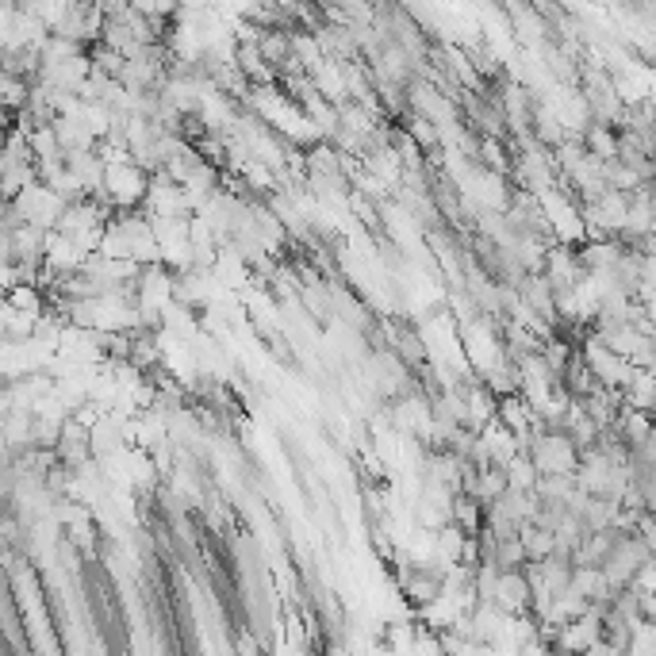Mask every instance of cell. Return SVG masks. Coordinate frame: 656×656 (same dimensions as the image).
I'll use <instances>...</instances> for the list:
<instances>
[{
  "label": "cell",
  "instance_id": "cell-1",
  "mask_svg": "<svg viewBox=\"0 0 656 656\" xmlns=\"http://www.w3.org/2000/svg\"><path fill=\"white\" fill-rule=\"evenodd\" d=\"M526 457L538 465L541 476H576L580 472V449L572 446V438L561 430H545L526 442Z\"/></svg>",
  "mask_w": 656,
  "mask_h": 656
},
{
  "label": "cell",
  "instance_id": "cell-2",
  "mask_svg": "<svg viewBox=\"0 0 656 656\" xmlns=\"http://www.w3.org/2000/svg\"><path fill=\"white\" fill-rule=\"evenodd\" d=\"M446 561L426 564V561H411L396 568V584L403 591V599L415 610L434 607L438 599H446Z\"/></svg>",
  "mask_w": 656,
  "mask_h": 656
},
{
  "label": "cell",
  "instance_id": "cell-3",
  "mask_svg": "<svg viewBox=\"0 0 656 656\" xmlns=\"http://www.w3.org/2000/svg\"><path fill=\"white\" fill-rule=\"evenodd\" d=\"M104 196L116 211H139L146 204V196H150V173L135 162L108 165Z\"/></svg>",
  "mask_w": 656,
  "mask_h": 656
},
{
  "label": "cell",
  "instance_id": "cell-4",
  "mask_svg": "<svg viewBox=\"0 0 656 656\" xmlns=\"http://www.w3.org/2000/svg\"><path fill=\"white\" fill-rule=\"evenodd\" d=\"M653 549L645 545V541L637 538V534H626V530H618V545H614V553H610V561L603 564V576L610 580V587H618V591H626V587L637 580V572L645 568V564H653Z\"/></svg>",
  "mask_w": 656,
  "mask_h": 656
},
{
  "label": "cell",
  "instance_id": "cell-5",
  "mask_svg": "<svg viewBox=\"0 0 656 656\" xmlns=\"http://www.w3.org/2000/svg\"><path fill=\"white\" fill-rule=\"evenodd\" d=\"M580 353H584L587 369L595 373L599 380V388H607V392H626L633 380V365L626 357H618V353H610L603 342H595L591 334H584V342H580Z\"/></svg>",
  "mask_w": 656,
  "mask_h": 656
},
{
  "label": "cell",
  "instance_id": "cell-6",
  "mask_svg": "<svg viewBox=\"0 0 656 656\" xmlns=\"http://www.w3.org/2000/svg\"><path fill=\"white\" fill-rule=\"evenodd\" d=\"M388 342H392V353H396L411 373H422L430 365V346H426V338L411 323H399V327L388 323Z\"/></svg>",
  "mask_w": 656,
  "mask_h": 656
},
{
  "label": "cell",
  "instance_id": "cell-7",
  "mask_svg": "<svg viewBox=\"0 0 656 656\" xmlns=\"http://www.w3.org/2000/svg\"><path fill=\"white\" fill-rule=\"evenodd\" d=\"M449 518H453V526H461L469 538H480L484 526H488V507H484L480 499H472V495H453Z\"/></svg>",
  "mask_w": 656,
  "mask_h": 656
},
{
  "label": "cell",
  "instance_id": "cell-8",
  "mask_svg": "<svg viewBox=\"0 0 656 656\" xmlns=\"http://www.w3.org/2000/svg\"><path fill=\"white\" fill-rule=\"evenodd\" d=\"M54 135L62 142V154H81V150H96L100 146V139H96L93 127L85 119H58Z\"/></svg>",
  "mask_w": 656,
  "mask_h": 656
},
{
  "label": "cell",
  "instance_id": "cell-9",
  "mask_svg": "<svg viewBox=\"0 0 656 656\" xmlns=\"http://www.w3.org/2000/svg\"><path fill=\"white\" fill-rule=\"evenodd\" d=\"M599 388V380H595V373L587 369V361H584V353L576 350V357L568 361V369H564L561 376V392H568V396L576 399V403H584L591 392Z\"/></svg>",
  "mask_w": 656,
  "mask_h": 656
},
{
  "label": "cell",
  "instance_id": "cell-10",
  "mask_svg": "<svg viewBox=\"0 0 656 656\" xmlns=\"http://www.w3.org/2000/svg\"><path fill=\"white\" fill-rule=\"evenodd\" d=\"M584 411L591 415V419L599 422L603 430L607 426H614V422L622 419V411H626V399H622V392H607V388H595L591 396L584 399Z\"/></svg>",
  "mask_w": 656,
  "mask_h": 656
},
{
  "label": "cell",
  "instance_id": "cell-11",
  "mask_svg": "<svg viewBox=\"0 0 656 656\" xmlns=\"http://www.w3.org/2000/svg\"><path fill=\"white\" fill-rule=\"evenodd\" d=\"M614 426H618V434L626 438L630 453H633V449H641L656 434L653 415H645V411H633V407H626V411H622V419L614 422Z\"/></svg>",
  "mask_w": 656,
  "mask_h": 656
},
{
  "label": "cell",
  "instance_id": "cell-12",
  "mask_svg": "<svg viewBox=\"0 0 656 656\" xmlns=\"http://www.w3.org/2000/svg\"><path fill=\"white\" fill-rule=\"evenodd\" d=\"M584 146L587 154L595 158V162H618V131L614 127H603V123H587L584 131Z\"/></svg>",
  "mask_w": 656,
  "mask_h": 656
},
{
  "label": "cell",
  "instance_id": "cell-13",
  "mask_svg": "<svg viewBox=\"0 0 656 656\" xmlns=\"http://www.w3.org/2000/svg\"><path fill=\"white\" fill-rule=\"evenodd\" d=\"M518 541L526 545V557H530V564H545L553 553H557V534H553V530H541V526H534V522H526V526H522Z\"/></svg>",
  "mask_w": 656,
  "mask_h": 656
},
{
  "label": "cell",
  "instance_id": "cell-14",
  "mask_svg": "<svg viewBox=\"0 0 656 656\" xmlns=\"http://www.w3.org/2000/svg\"><path fill=\"white\" fill-rule=\"evenodd\" d=\"M576 492H580V476H541L534 495H538V503H561V507H568L576 499Z\"/></svg>",
  "mask_w": 656,
  "mask_h": 656
},
{
  "label": "cell",
  "instance_id": "cell-15",
  "mask_svg": "<svg viewBox=\"0 0 656 656\" xmlns=\"http://www.w3.org/2000/svg\"><path fill=\"white\" fill-rule=\"evenodd\" d=\"M507 480H511V492H538V484H541V472L538 465L526 457V453H518L515 461L507 465Z\"/></svg>",
  "mask_w": 656,
  "mask_h": 656
},
{
  "label": "cell",
  "instance_id": "cell-16",
  "mask_svg": "<svg viewBox=\"0 0 656 656\" xmlns=\"http://www.w3.org/2000/svg\"><path fill=\"white\" fill-rule=\"evenodd\" d=\"M488 564H492L495 572H522L530 564V557H526V545L515 538V541H499Z\"/></svg>",
  "mask_w": 656,
  "mask_h": 656
},
{
  "label": "cell",
  "instance_id": "cell-17",
  "mask_svg": "<svg viewBox=\"0 0 656 656\" xmlns=\"http://www.w3.org/2000/svg\"><path fill=\"white\" fill-rule=\"evenodd\" d=\"M27 139H31V158H35V165L66 158V154H62V142L54 135V127H39V131H31Z\"/></svg>",
  "mask_w": 656,
  "mask_h": 656
},
{
  "label": "cell",
  "instance_id": "cell-18",
  "mask_svg": "<svg viewBox=\"0 0 656 656\" xmlns=\"http://www.w3.org/2000/svg\"><path fill=\"white\" fill-rule=\"evenodd\" d=\"M645 315H649V327L656 330V296L653 300H645Z\"/></svg>",
  "mask_w": 656,
  "mask_h": 656
}]
</instances>
